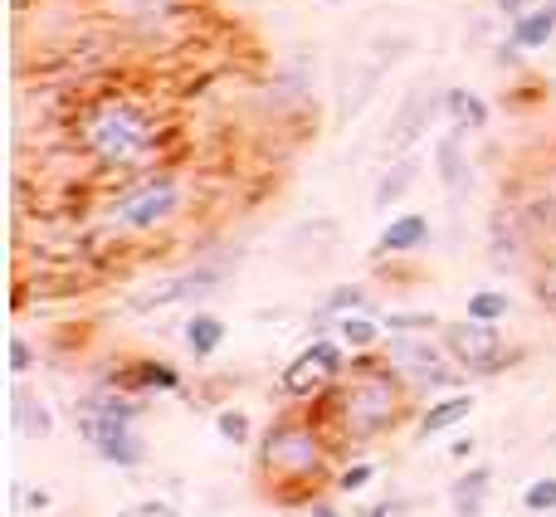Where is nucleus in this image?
Wrapping results in <instances>:
<instances>
[{
  "label": "nucleus",
  "mask_w": 556,
  "mask_h": 517,
  "mask_svg": "<svg viewBox=\"0 0 556 517\" xmlns=\"http://www.w3.org/2000/svg\"><path fill=\"white\" fill-rule=\"evenodd\" d=\"M410 503H376V508H366V513H356V517H395V513H405Z\"/></svg>",
  "instance_id": "30"
},
{
  "label": "nucleus",
  "mask_w": 556,
  "mask_h": 517,
  "mask_svg": "<svg viewBox=\"0 0 556 517\" xmlns=\"http://www.w3.org/2000/svg\"><path fill=\"white\" fill-rule=\"evenodd\" d=\"M78 430L88 434L93 454L113 469H137L147 459V440L132 430V420H98V415H78Z\"/></svg>",
  "instance_id": "8"
},
{
  "label": "nucleus",
  "mask_w": 556,
  "mask_h": 517,
  "mask_svg": "<svg viewBox=\"0 0 556 517\" xmlns=\"http://www.w3.org/2000/svg\"><path fill=\"white\" fill-rule=\"evenodd\" d=\"M10 415H15V430L20 434H49V405L45 401H35V395H25V391H15V405H10Z\"/></svg>",
  "instance_id": "20"
},
{
  "label": "nucleus",
  "mask_w": 556,
  "mask_h": 517,
  "mask_svg": "<svg viewBox=\"0 0 556 517\" xmlns=\"http://www.w3.org/2000/svg\"><path fill=\"white\" fill-rule=\"evenodd\" d=\"M307 517H342L332 508V503H313V508H307Z\"/></svg>",
  "instance_id": "34"
},
{
  "label": "nucleus",
  "mask_w": 556,
  "mask_h": 517,
  "mask_svg": "<svg viewBox=\"0 0 556 517\" xmlns=\"http://www.w3.org/2000/svg\"><path fill=\"white\" fill-rule=\"evenodd\" d=\"M489 483H493V469L473 464L464 479L450 483V503H454V517H483V503H489Z\"/></svg>",
  "instance_id": "14"
},
{
  "label": "nucleus",
  "mask_w": 556,
  "mask_h": 517,
  "mask_svg": "<svg viewBox=\"0 0 556 517\" xmlns=\"http://www.w3.org/2000/svg\"><path fill=\"white\" fill-rule=\"evenodd\" d=\"M181 342H186V352H191L195 362H211V356L225 346V323L215 313H191L186 317Z\"/></svg>",
  "instance_id": "15"
},
{
  "label": "nucleus",
  "mask_w": 556,
  "mask_h": 517,
  "mask_svg": "<svg viewBox=\"0 0 556 517\" xmlns=\"http://www.w3.org/2000/svg\"><path fill=\"white\" fill-rule=\"evenodd\" d=\"M552 35H556V0L522 10V15L513 20V29H508V45L513 49H547Z\"/></svg>",
  "instance_id": "13"
},
{
  "label": "nucleus",
  "mask_w": 556,
  "mask_h": 517,
  "mask_svg": "<svg viewBox=\"0 0 556 517\" xmlns=\"http://www.w3.org/2000/svg\"><path fill=\"white\" fill-rule=\"evenodd\" d=\"M425 244H430V215L405 211V215H395V220L381 230V240H376V254H381V258H395V254L425 250Z\"/></svg>",
  "instance_id": "12"
},
{
  "label": "nucleus",
  "mask_w": 556,
  "mask_h": 517,
  "mask_svg": "<svg viewBox=\"0 0 556 517\" xmlns=\"http://www.w3.org/2000/svg\"><path fill=\"white\" fill-rule=\"evenodd\" d=\"M137 517H176L166 503H147V508H137Z\"/></svg>",
  "instance_id": "32"
},
{
  "label": "nucleus",
  "mask_w": 556,
  "mask_h": 517,
  "mask_svg": "<svg viewBox=\"0 0 556 517\" xmlns=\"http://www.w3.org/2000/svg\"><path fill=\"white\" fill-rule=\"evenodd\" d=\"M220 278H225L220 264L186 268V274L162 278V283H152L147 293H137V298H132V313H152V307H172V303H186V298H201V293H211Z\"/></svg>",
  "instance_id": "9"
},
{
  "label": "nucleus",
  "mask_w": 556,
  "mask_h": 517,
  "mask_svg": "<svg viewBox=\"0 0 556 517\" xmlns=\"http://www.w3.org/2000/svg\"><path fill=\"white\" fill-rule=\"evenodd\" d=\"M538 303L547 307V313H556V250L542 258V268H538Z\"/></svg>",
  "instance_id": "28"
},
{
  "label": "nucleus",
  "mask_w": 556,
  "mask_h": 517,
  "mask_svg": "<svg viewBox=\"0 0 556 517\" xmlns=\"http://www.w3.org/2000/svg\"><path fill=\"white\" fill-rule=\"evenodd\" d=\"M444 356L450 352H440L425 332H391V342H386V366H391L405 386H420V391H440V386L454 381Z\"/></svg>",
  "instance_id": "5"
},
{
  "label": "nucleus",
  "mask_w": 556,
  "mask_h": 517,
  "mask_svg": "<svg viewBox=\"0 0 556 517\" xmlns=\"http://www.w3.org/2000/svg\"><path fill=\"white\" fill-rule=\"evenodd\" d=\"M29 366H35V352H29V342H25V337H10V371L25 376Z\"/></svg>",
  "instance_id": "29"
},
{
  "label": "nucleus",
  "mask_w": 556,
  "mask_h": 517,
  "mask_svg": "<svg viewBox=\"0 0 556 517\" xmlns=\"http://www.w3.org/2000/svg\"><path fill=\"white\" fill-rule=\"evenodd\" d=\"M508 293H498V288H479V293L469 298V317H479V323H503L508 317Z\"/></svg>",
  "instance_id": "21"
},
{
  "label": "nucleus",
  "mask_w": 556,
  "mask_h": 517,
  "mask_svg": "<svg viewBox=\"0 0 556 517\" xmlns=\"http://www.w3.org/2000/svg\"><path fill=\"white\" fill-rule=\"evenodd\" d=\"M444 352H450L454 366H464V371H498L503 362V332L498 323H479V317H464V323H444L440 332Z\"/></svg>",
  "instance_id": "6"
},
{
  "label": "nucleus",
  "mask_w": 556,
  "mask_h": 517,
  "mask_svg": "<svg viewBox=\"0 0 556 517\" xmlns=\"http://www.w3.org/2000/svg\"><path fill=\"white\" fill-rule=\"evenodd\" d=\"M415 176H420V162H415V156H401V162L391 166V172L381 176V181H376V191H371V205L376 211H391L395 201H401L405 191H410L415 186Z\"/></svg>",
  "instance_id": "18"
},
{
  "label": "nucleus",
  "mask_w": 556,
  "mask_h": 517,
  "mask_svg": "<svg viewBox=\"0 0 556 517\" xmlns=\"http://www.w3.org/2000/svg\"><path fill=\"white\" fill-rule=\"evenodd\" d=\"M532 5H538V0H498V10H503L508 20H518L522 10H532Z\"/></svg>",
  "instance_id": "31"
},
{
  "label": "nucleus",
  "mask_w": 556,
  "mask_h": 517,
  "mask_svg": "<svg viewBox=\"0 0 556 517\" xmlns=\"http://www.w3.org/2000/svg\"><path fill=\"white\" fill-rule=\"evenodd\" d=\"M323 464H327V444H323V434H317L307 420L274 425L269 440H264V454H260L264 479L278 483V489H293V483L317 479V474H323Z\"/></svg>",
  "instance_id": "4"
},
{
  "label": "nucleus",
  "mask_w": 556,
  "mask_h": 517,
  "mask_svg": "<svg viewBox=\"0 0 556 517\" xmlns=\"http://www.w3.org/2000/svg\"><path fill=\"white\" fill-rule=\"evenodd\" d=\"M434 113H444V93H434V88H415V93H405V103L395 108L391 127H386V147H391V152L415 147V137L430 133Z\"/></svg>",
  "instance_id": "10"
},
{
  "label": "nucleus",
  "mask_w": 556,
  "mask_h": 517,
  "mask_svg": "<svg viewBox=\"0 0 556 517\" xmlns=\"http://www.w3.org/2000/svg\"><path fill=\"white\" fill-rule=\"evenodd\" d=\"M342 317V313H366V288H356V283H342V288H332L327 293V303H323V317Z\"/></svg>",
  "instance_id": "23"
},
{
  "label": "nucleus",
  "mask_w": 556,
  "mask_h": 517,
  "mask_svg": "<svg viewBox=\"0 0 556 517\" xmlns=\"http://www.w3.org/2000/svg\"><path fill=\"white\" fill-rule=\"evenodd\" d=\"M522 508L528 513H556V479H532L522 489Z\"/></svg>",
  "instance_id": "24"
},
{
  "label": "nucleus",
  "mask_w": 556,
  "mask_h": 517,
  "mask_svg": "<svg viewBox=\"0 0 556 517\" xmlns=\"http://www.w3.org/2000/svg\"><path fill=\"white\" fill-rule=\"evenodd\" d=\"M464 142H469V127H450L440 137V147H434V172H440V186L454 201L469 191V152H464Z\"/></svg>",
  "instance_id": "11"
},
{
  "label": "nucleus",
  "mask_w": 556,
  "mask_h": 517,
  "mask_svg": "<svg viewBox=\"0 0 556 517\" xmlns=\"http://www.w3.org/2000/svg\"><path fill=\"white\" fill-rule=\"evenodd\" d=\"M78 137H84V152L93 156L103 172H132V166H142L147 156L156 152L162 127H156L152 108L117 93V98H98V103L88 108Z\"/></svg>",
  "instance_id": "1"
},
{
  "label": "nucleus",
  "mask_w": 556,
  "mask_h": 517,
  "mask_svg": "<svg viewBox=\"0 0 556 517\" xmlns=\"http://www.w3.org/2000/svg\"><path fill=\"white\" fill-rule=\"evenodd\" d=\"M346 346L342 342H332V337H317L307 352H298L293 356V366L283 371V391L288 395H317L332 376H342L346 371Z\"/></svg>",
  "instance_id": "7"
},
{
  "label": "nucleus",
  "mask_w": 556,
  "mask_h": 517,
  "mask_svg": "<svg viewBox=\"0 0 556 517\" xmlns=\"http://www.w3.org/2000/svg\"><path fill=\"white\" fill-rule=\"evenodd\" d=\"M215 430H220V440H230V444H250V415L244 411H220L215 415Z\"/></svg>",
  "instance_id": "26"
},
{
  "label": "nucleus",
  "mask_w": 556,
  "mask_h": 517,
  "mask_svg": "<svg viewBox=\"0 0 556 517\" xmlns=\"http://www.w3.org/2000/svg\"><path fill=\"white\" fill-rule=\"evenodd\" d=\"M117 517H137V513H117Z\"/></svg>",
  "instance_id": "35"
},
{
  "label": "nucleus",
  "mask_w": 556,
  "mask_h": 517,
  "mask_svg": "<svg viewBox=\"0 0 556 517\" xmlns=\"http://www.w3.org/2000/svg\"><path fill=\"white\" fill-rule=\"evenodd\" d=\"M381 332H386V323H376V317H366V313H342L337 317V342H342L352 356L376 352V346H381Z\"/></svg>",
  "instance_id": "16"
},
{
  "label": "nucleus",
  "mask_w": 556,
  "mask_h": 517,
  "mask_svg": "<svg viewBox=\"0 0 556 517\" xmlns=\"http://www.w3.org/2000/svg\"><path fill=\"white\" fill-rule=\"evenodd\" d=\"M430 327H444L434 313H386V332H430Z\"/></svg>",
  "instance_id": "25"
},
{
  "label": "nucleus",
  "mask_w": 556,
  "mask_h": 517,
  "mask_svg": "<svg viewBox=\"0 0 556 517\" xmlns=\"http://www.w3.org/2000/svg\"><path fill=\"white\" fill-rule=\"evenodd\" d=\"M132 386H147V391H181V376L166 362H142L132 371Z\"/></svg>",
  "instance_id": "22"
},
{
  "label": "nucleus",
  "mask_w": 556,
  "mask_h": 517,
  "mask_svg": "<svg viewBox=\"0 0 556 517\" xmlns=\"http://www.w3.org/2000/svg\"><path fill=\"white\" fill-rule=\"evenodd\" d=\"M371 479H376V464L371 459H356V464H346V469L337 474V493H362Z\"/></svg>",
  "instance_id": "27"
},
{
  "label": "nucleus",
  "mask_w": 556,
  "mask_h": 517,
  "mask_svg": "<svg viewBox=\"0 0 556 517\" xmlns=\"http://www.w3.org/2000/svg\"><path fill=\"white\" fill-rule=\"evenodd\" d=\"M469 454H473V440H454L450 444V459H469Z\"/></svg>",
  "instance_id": "33"
},
{
  "label": "nucleus",
  "mask_w": 556,
  "mask_h": 517,
  "mask_svg": "<svg viewBox=\"0 0 556 517\" xmlns=\"http://www.w3.org/2000/svg\"><path fill=\"white\" fill-rule=\"evenodd\" d=\"M332 411L342 434H352V440H371V434L391 430L401 415V376L386 362H376L371 352L352 356V381L337 391Z\"/></svg>",
  "instance_id": "2"
},
{
  "label": "nucleus",
  "mask_w": 556,
  "mask_h": 517,
  "mask_svg": "<svg viewBox=\"0 0 556 517\" xmlns=\"http://www.w3.org/2000/svg\"><path fill=\"white\" fill-rule=\"evenodd\" d=\"M469 415H473V395L454 391V395H444V401L425 405V415H420V434L454 430V425H459V420H469Z\"/></svg>",
  "instance_id": "17"
},
{
  "label": "nucleus",
  "mask_w": 556,
  "mask_h": 517,
  "mask_svg": "<svg viewBox=\"0 0 556 517\" xmlns=\"http://www.w3.org/2000/svg\"><path fill=\"white\" fill-rule=\"evenodd\" d=\"M444 113L454 117V127H469V133H483L489 127V103L469 88H444Z\"/></svg>",
  "instance_id": "19"
},
{
  "label": "nucleus",
  "mask_w": 556,
  "mask_h": 517,
  "mask_svg": "<svg viewBox=\"0 0 556 517\" xmlns=\"http://www.w3.org/2000/svg\"><path fill=\"white\" fill-rule=\"evenodd\" d=\"M186 205V181L176 172L142 176L137 186H127L117 201H108V225L117 235H152L162 225H172Z\"/></svg>",
  "instance_id": "3"
},
{
  "label": "nucleus",
  "mask_w": 556,
  "mask_h": 517,
  "mask_svg": "<svg viewBox=\"0 0 556 517\" xmlns=\"http://www.w3.org/2000/svg\"><path fill=\"white\" fill-rule=\"evenodd\" d=\"M552 450H556V434H552Z\"/></svg>",
  "instance_id": "36"
}]
</instances>
